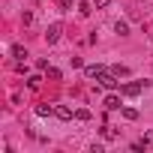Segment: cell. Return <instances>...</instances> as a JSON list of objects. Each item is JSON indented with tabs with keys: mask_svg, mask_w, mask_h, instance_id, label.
<instances>
[{
	"mask_svg": "<svg viewBox=\"0 0 153 153\" xmlns=\"http://www.w3.org/2000/svg\"><path fill=\"white\" fill-rule=\"evenodd\" d=\"M96 81H99L102 87H108V90H117V87H120V78H117V75H114L111 69H105V72L99 75V78H96Z\"/></svg>",
	"mask_w": 153,
	"mask_h": 153,
	"instance_id": "6da1fadb",
	"label": "cell"
},
{
	"mask_svg": "<svg viewBox=\"0 0 153 153\" xmlns=\"http://www.w3.org/2000/svg\"><path fill=\"white\" fill-rule=\"evenodd\" d=\"M144 87H147V81H129V84H120V93L123 96H138Z\"/></svg>",
	"mask_w": 153,
	"mask_h": 153,
	"instance_id": "7a4b0ae2",
	"label": "cell"
},
{
	"mask_svg": "<svg viewBox=\"0 0 153 153\" xmlns=\"http://www.w3.org/2000/svg\"><path fill=\"white\" fill-rule=\"evenodd\" d=\"M60 33H63V24H51V27L45 30V42H48V45H54V42L60 39Z\"/></svg>",
	"mask_w": 153,
	"mask_h": 153,
	"instance_id": "3957f363",
	"label": "cell"
},
{
	"mask_svg": "<svg viewBox=\"0 0 153 153\" xmlns=\"http://www.w3.org/2000/svg\"><path fill=\"white\" fill-rule=\"evenodd\" d=\"M54 114H57L60 120H72V108H69V105H54Z\"/></svg>",
	"mask_w": 153,
	"mask_h": 153,
	"instance_id": "277c9868",
	"label": "cell"
},
{
	"mask_svg": "<svg viewBox=\"0 0 153 153\" xmlns=\"http://www.w3.org/2000/svg\"><path fill=\"white\" fill-rule=\"evenodd\" d=\"M102 72H105V66H99V63H96V66H84V75H87V78H99Z\"/></svg>",
	"mask_w": 153,
	"mask_h": 153,
	"instance_id": "5b68a950",
	"label": "cell"
},
{
	"mask_svg": "<svg viewBox=\"0 0 153 153\" xmlns=\"http://www.w3.org/2000/svg\"><path fill=\"white\" fill-rule=\"evenodd\" d=\"M102 105H105L108 111H117V108H120V96H114V93H111V96H105V102H102Z\"/></svg>",
	"mask_w": 153,
	"mask_h": 153,
	"instance_id": "8992f818",
	"label": "cell"
},
{
	"mask_svg": "<svg viewBox=\"0 0 153 153\" xmlns=\"http://www.w3.org/2000/svg\"><path fill=\"white\" fill-rule=\"evenodd\" d=\"M36 114L39 117H51L54 114V105H36Z\"/></svg>",
	"mask_w": 153,
	"mask_h": 153,
	"instance_id": "52a82bcc",
	"label": "cell"
},
{
	"mask_svg": "<svg viewBox=\"0 0 153 153\" xmlns=\"http://www.w3.org/2000/svg\"><path fill=\"white\" fill-rule=\"evenodd\" d=\"M99 132H102V138H105V141H111V138H117V129H114V126H102Z\"/></svg>",
	"mask_w": 153,
	"mask_h": 153,
	"instance_id": "ba28073f",
	"label": "cell"
},
{
	"mask_svg": "<svg viewBox=\"0 0 153 153\" xmlns=\"http://www.w3.org/2000/svg\"><path fill=\"white\" fill-rule=\"evenodd\" d=\"M12 57H15V60H24V57H27L24 45H12Z\"/></svg>",
	"mask_w": 153,
	"mask_h": 153,
	"instance_id": "9c48e42d",
	"label": "cell"
},
{
	"mask_svg": "<svg viewBox=\"0 0 153 153\" xmlns=\"http://www.w3.org/2000/svg\"><path fill=\"white\" fill-rule=\"evenodd\" d=\"M111 72L117 75V78H126V75H129V69H126V66H111Z\"/></svg>",
	"mask_w": 153,
	"mask_h": 153,
	"instance_id": "30bf717a",
	"label": "cell"
},
{
	"mask_svg": "<svg viewBox=\"0 0 153 153\" xmlns=\"http://www.w3.org/2000/svg\"><path fill=\"white\" fill-rule=\"evenodd\" d=\"M39 84H42V78H39V75H33V78H27V87H30V90H39Z\"/></svg>",
	"mask_w": 153,
	"mask_h": 153,
	"instance_id": "8fae6325",
	"label": "cell"
},
{
	"mask_svg": "<svg viewBox=\"0 0 153 153\" xmlns=\"http://www.w3.org/2000/svg\"><path fill=\"white\" fill-rule=\"evenodd\" d=\"M141 144H144L147 150H153V132H144V138H141Z\"/></svg>",
	"mask_w": 153,
	"mask_h": 153,
	"instance_id": "7c38bea8",
	"label": "cell"
},
{
	"mask_svg": "<svg viewBox=\"0 0 153 153\" xmlns=\"http://www.w3.org/2000/svg\"><path fill=\"white\" fill-rule=\"evenodd\" d=\"M45 72H48V78H51V81H60V69H54V66H48Z\"/></svg>",
	"mask_w": 153,
	"mask_h": 153,
	"instance_id": "4fadbf2b",
	"label": "cell"
},
{
	"mask_svg": "<svg viewBox=\"0 0 153 153\" xmlns=\"http://www.w3.org/2000/svg\"><path fill=\"white\" fill-rule=\"evenodd\" d=\"M114 30H117L120 36H126V33H129V27H126V21H117V24H114Z\"/></svg>",
	"mask_w": 153,
	"mask_h": 153,
	"instance_id": "5bb4252c",
	"label": "cell"
},
{
	"mask_svg": "<svg viewBox=\"0 0 153 153\" xmlns=\"http://www.w3.org/2000/svg\"><path fill=\"white\" fill-rule=\"evenodd\" d=\"M123 117H126V120H138V111H135V108H123Z\"/></svg>",
	"mask_w": 153,
	"mask_h": 153,
	"instance_id": "9a60e30c",
	"label": "cell"
},
{
	"mask_svg": "<svg viewBox=\"0 0 153 153\" xmlns=\"http://www.w3.org/2000/svg\"><path fill=\"white\" fill-rule=\"evenodd\" d=\"M75 117H78V120H90V111H84V108H78V111H75Z\"/></svg>",
	"mask_w": 153,
	"mask_h": 153,
	"instance_id": "2e32d148",
	"label": "cell"
},
{
	"mask_svg": "<svg viewBox=\"0 0 153 153\" xmlns=\"http://www.w3.org/2000/svg\"><path fill=\"white\" fill-rule=\"evenodd\" d=\"M96 3V9H105V6H111V0H93Z\"/></svg>",
	"mask_w": 153,
	"mask_h": 153,
	"instance_id": "e0dca14e",
	"label": "cell"
}]
</instances>
